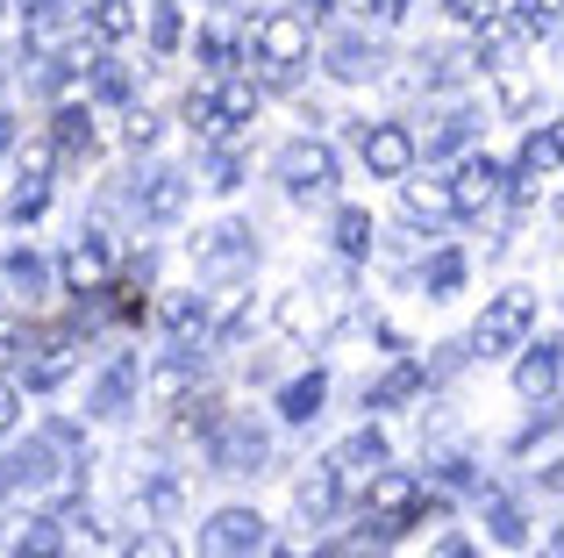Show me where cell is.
<instances>
[{"mask_svg": "<svg viewBox=\"0 0 564 558\" xmlns=\"http://www.w3.org/2000/svg\"><path fill=\"white\" fill-rule=\"evenodd\" d=\"M514 14H522V36H557V8L551 0H522Z\"/></svg>", "mask_w": 564, "mask_h": 558, "instance_id": "27", "label": "cell"}, {"mask_svg": "<svg viewBox=\"0 0 564 558\" xmlns=\"http://www.w3.org/2000/svg\"><path fill=\"white\" fill-rule=\"evenodd\" d=\"M301 516H329L336 508V465H307V480H301Z\"/></svg>", "mask_w": 564, "mask_h": 558, "instance_id": "17", "label": "cell"}, {"mask_svg": "<svg viewBox=\"0 0 564 558\" xmlns=\"http://www.w3.org/2000/svg\"><path fill=\"white\" fill-rule=\"evenodd\" d=\"M551 172H557V129H543V137H529V151H522V186H514V194L536 201L543 186H551Z\"/></svg>", "mask_w": 564, "mask_h": 558, "instance_id": "12", "label": "cell"}, {"mask_svg": "<svg viewBox=\"0 0 564 558\" xmlns=\"http://www.w3.org/2000/svg\"><path fill=\"white\" fill-rule=\"evenodd\" d=\"M315 8H329V0H315Z\"/></svg>", "mask_w": 564, "mask_h": 558, "instance_id": "43", "label": "cell"}, {"mask_svg": "<svg viewBox=\"0 0 564 558\" xmlns=\"http://www.w3.org/2000/svg\"><path fill=\"white\" fill-rule=\"evenodd\" d=\"M14 551L22 558H57L65 551V530H57V523H22V530H14Z\"/></svg>", "mask_w": 564, "mask_h": 558, "instance_id": "21", "label": "cell"}, {"mask_svg": "<svg viewBox=\"0 0 564 558\" xmlns=\"http://www.w3.org/2000/svg\"><path fill=\"white\" fill-rule=\"evenodd\" d=\"M250 51H258V65H264V72H293L307 51H315V36H307L301 14H264L258 36H250Z\"/></svg>", "mask_w": 564, "mask_h": 558, "instance_id": "3", "label": "cell"}, {"mask_svg": "<svg viewBox=\"0 0 564 558\" xmlns=\"http://www.w3.org/2000/svg\"><path fill=\"white\" fill-rule=\"evenodd\" d=\"M100 72V94H108V100H129V72L122 65H94Z\"/></svg>", "mask_w": 564, "mask_h": 558, "instance_id": "37", "label": "cell"}, {"mask_svg": "<svg viewBox=\"0 0 564 558\" xmlns=\"http://www.w3.org/2000/svg\"><path fill=\"white\" fill-rule=\"evenodd\" d=\"M14 416H22V387H14V379H0V437L14 430Z\"/></svg>", "mask_w": 564, "mask_h": 558, "instance_id": "34", "label": "cell"}, {"mask_svg": "<svg viewBox=\"0 0 564 558\" xmlns=\"http://www.w3.org/2000/svg\"><path fill=\"white\" fill-rule=\"evenodd\" d=\"M557 387V344H543V351H529V365H522V394L536 401V394H551Z\"/></svg>", "mask_w": 564, "mask_h": 558, "instance_id": "24", "label": "cell"}, {"mask_svg": "<svg viewBox=\"0 0 564 558\" xmlns=\"http://www.w3.org/2000/svg\"><path fill=\"white\" fill-rule=\"evenodd\" d=\"M158 315H165L172 336H193L207 322V301H200V293H165V308H158Z\"/></svg>", "mask_w": 564, "mask_h": 558, "instance_id": "20", "label": "cell"}, {"mask_svg": "<svg viewBox=\"0 0 564 558\" xmlns=\"http://www.w3.org/2000/svg\"><path fill=\"white\" fill-rule=\"evenodd\" d=\"M336 244H344V258H365V251H372V215L344 208V215H336Z\"/></svg>", "mask_w": 564, "mask_h": 558, "instance_id": "23", "label": "cell"}, {"mask_svg": "<svg viewBox=\"0 0 564 558\" xmlns=\"http://www.w3.org/2000/svg\"><path fill=\"white\" fill-rule=\"evenodd\" d=\"M143 502H151L158 516H172V508L186 502V487H180V480H151V487H143Z\"/></svg>", "mask_w": 564, "mask_h": 558, "instance_id": "32", "label": "cell"}, {"mask_svg": "<svg viewBox=\"0 0 564 558\" xmlns=\"http://www.w3.org/2000/svg\"><path fill=\"white\" fill-rule=\"evenodd\" d=\"M258 266V244H250V229H215V244L200 251V279H243Z\"/></svg>", "mask_w": 564, "mask_h": 558, "instance_id": "8", "label": "cell"}, {"mask_svg": "<svg viewBox=\"0 0 564 558\" xmlns=\"http://www.w3.org/2000/svg\"><path fill=\"white\" fill-rule=\"evenodd\" d=\"M8 272H14V279H22V287H29V293H36V279H43V266H36V258H29V251H22V258H14V266H8Z\"/></svg>", "mask_w": 564, "mask_h": 558, "instance_id": "39", "label": "cell"}, {"mask_svg": "<svg viewBox=\"0 0 564 558\" xmlns=\"http://www.w3.org/2000/svg\"><path fill=\"white\" fill-rule=\"evenodd\" d=\"M72 365H79V351H72L65 336H57V344H43V351H36V365H29V387H57V379H65Z\"/></svg>", "mask_w": 564, "mask_h": 558, "instance_id": "18", "label": "cell"}, {"mask_svg": "<svg viewBox=\"0 0 564 558\" xmlns=\"http://www.w3.org/2000/svg\"><path fill=\"white\" fill-rule=\"evenodd\" d=\"M100 279H108V244H94V237L72 244V251H65V287L72 293H94Z\"/></svg>", "mask_w": 564, "mask_h": 558, "instance_id": "13", "label": "cell"}, {"mask_svg": "<svg viewBox=\"0 0 564 558\" xmlns=\"http://www.w3.org/2000/svg\"><path fill=\"white\" fill-rule=\"evenodd\" d=\"M529 322H536V301H529V293H500L479 315V336H471V344H479L486 358H500V351H514L529 336Z\"/></svg>", "mask_w": 564, "mask_h": 558, "instance_id": "4", "label": "cell"}, {"mask_svg": "<svg viewBox=\"0 0 564 558\" xmlns=\"http://www.w3.org/2000/svg\"><path fill=\"white\" fill-rule=\"evenodd\" d=\"M329 65H336V79H372V72H365V65H372V57H365V43H336Z\"/></svg>", "mask_w": 564, "mask_h": 558, "instance_id": "28", "label": "cell"}, {"mask_svg": "<svg viewBox=\"0 0 564 558\" xmlns=\"http://www.w3.org/2000/svg\"><path fill=\"white\" fill-rule=\"evenodd\" d=\"M51 473H57L51 444H22V451L0 459V494H8V487H51Z\"/></svg>", "mask_w": 564, "mask_h": 558, "instance_id": "11", "label": "cell"}, {"mask_svg": "<svg viewBox=\"0 0 564 558\" xmlns=\"http://www.w3.org/2000/svg\"><path fill=\"white\" fill-rule=\"evenodd\" d=\"M86 129H94V122H86V108H57V151H79Z\"/></svg>", "mask_w": 564, "mask_h": 558, "instance_id": "30", "label": "cell"}, {"mask_svg": "<svg viewBox=\"0 0 564 558\" xmlns=\"http://www.w3.org/2000/svg\"><path fill=\"white\" fill-rule=\"evenodd\" d=\"M129 387H137V365H108V379H100V394H94V416H122Z\"/></svg>", "mask_w": 564, "mask_h": 558, "instance_id": "22", "label": "cell"}, {"mask_svg": "<svg viewBox=\"0 0 564 558\" xmlns=\"http://www.w3.org/2000/svg\"><path fill=\"white\" fill-rule=\"evenodd\" d=\"M279 558H293V551H279Z\"/></svg>", "mask_w": 564, "mask_h": 558, "instance_id": "44", "label": "cell"}, {"mask_svg": "<svg viewBox=\"0 0 564 558\" xmlns=\"http://www.w3.org/2000/svg\"><path fill=\"white\" fill-rule=\"evenodd\" d=\"M122 558H180V545H172L165 530H143V537H137V545H129Z\"/></svg>", "mask_w": 564, "mask_h": 558, "instance_id": "33", "label": "cell"}, {"mask_svg": "<svg viewBox=\"0 0 564 558\" xmlns=\"http://www.w3.org/2000/svg\"><path fill=\"white\" fill-rule=\"evenodd\" d=\"M258 115V86L250 79H221L215 94H193L186 100V122L193 129H243Z\"/></svg>", "mask_w": 564, "mask_h": 558, "instance_id": "2", "label": "cell"}, {"mask_svg": "<svg viewBox=\"0 0 564 558\" xmlns=\"http://www.w3.org/2000/svg\"><path fill=\"white\" fill-rule=\"evenodd\" d=\"M365 165H372L379 180H400V172L414 165V137L400 122H372L365 129Z\"/></svg>", "mask_w": 564, "mask_h": 558, "instance_id": "10", "label": "cell"}, {"mask_svg": "<svg viewBox=\"0 0 564 558\" xmlns=\"http://www.w3.org/2000/svg\"><path fill=\"white\" fill-rule=\"evenodd\" d=\"M414 387H422V365H400V373H393V379H386V387L372 394V401H379V408H393V401H408V394H414Z\"/></svg>", "mask_w": 564, "mask_h": 558, "instance_id": "29", "label": "cell"}, {"mask_svg": "<svg viewBox=\"0 0 564 558\" xmlns=\"http://www.w3.org/2000/svg\"><path fill=\"white\" fill-rule=\"evenodd\" d=\"M322 394H329V379H322V373H307V379H293V387H286V394H279V416H293V422H307V416H315V408H322Z\"/></svg>", "mask_w": 564, "mask_h": 558, "instance_id": "19", "label": "cell"}, {"mask_svg": "<svg viewBox=\"0 0 564 558\" xmlns=\"http://www.w3.org/2000/svg\"><path fill=\"white\" fill-rule=\"evenodd\" d=\"M414 516H422V487H414L408 473H379V480H372V502H365L372 537H400Z\"/></svg>", "mask_w": 564, "mask_h": 558, "instance_id": "1", "label": "cell"}, {"mask_svg": "<svg viewBox=\"0 0 564 558\" xmlns=\"http://www.w3.org/2000/svg\"><path fill=\"white\" fill-rule=\"evenodd\" d=\"M408 215H429V223H443V215H451V194H443V186H408Z\"/></svg>", "mask_w": 564, "mask_h": 558, "instance_id": "26", "label": "cell"}, {"mask_svg": "<svg viewBox=\"0 0 564 558\" xmlns=\"http://www.w3.org/2000/svg\"><path fill=\"white\" fill-rule=\"evenodd\" d=\"M258 551H264V516H250V508H221L200 530V558H258Z\"/></svg>", "mask_w": 564, "mask_h": 558, "instance_id": "5", "label": "cell"}, {"mask_svg": "<svg viewBox=\"0 0 564 558\" xmlns=\"http://www.w3.org/2000/svg\"><path fill=\"white\" fill-rule=\"evenodd\" d=\"M494 537H500V545H522V537H529V523L514 516V508H500V516H494Z\"/></svg>", "mask_w": 564, "mask_h": 558, "instance_id": "35", "label": "cell"}, {"mask_svg": "<svg viewBox=\"0 0 564 558\" xmlns=\"http://www.w3.org/2000/svg\"><path fill=\"white\" fill-rule=\"evenodd\" d=\"M8 143H14V115H0V151H8Z\"/></svg>", "mask_w": 564, "mask_h": 558, "instance_id": "42", "label": "cell"}, {"mask_svg": "<svg viewBox=\"0 0 564 558\" xmlns=\"http://www.w3.org/2000/svg\"><path fill=\"white\" fill-rule=\"evenodd\" d=\"M443 8H451V22L479 29V22H494V14H500V0H443Z\"/></svg>", "mask_w": 564, "mask_h": 558, "instance_id": "31", "label": "cell"}, {"mask_svg": "<svg viewBox=\"0 0 564 558\" xmlns=\"http://www.w3.org/2000/svg\"><path fill=\"white\" fill-rule=\"evenodd\" d=\"M186 194H193L186 172H158L151 194H143V215H151V223H180V215H186Z\"/></svg>", "mask_w": 564, "mask_h": 558, "instance_id": "14", "label": "cell"}, {"mask_svg": "<svg viewBox=\"0 0 564 558\" xmlns=\"http://www.w3.org/2000/svg\"><path fill=\"white\" fill-rule=\"evenodd\" d=\"M129 143H137V151H143V143H158V122H151V115H129Z\"/></svg>", "mask_w": 564, "mask_h": 558, "instance_id": "38", "label": "cell"}, {"mask_svg": "<svg viewBox=\"0 0 564 558\" xmlns=\"http://www.w3.org/2000/svg\"><path fill=\"white\" fill-rule=\"evenodd\" d=\"M43 172H51V143H36V151L22 158V186H43Z\"/></svg>", "mask_w": 564, "mask_h": 558, "instance_id": "36", "label": "cell"}, {"mask_svg": "<svg viewBox=\"0 0 564 558\" xmlns=\"http://www.w3.org/2000/svg\"><path fill=\"white\" fill-rule=\"evenodd\" d=\"M279 180H286L293 194H322V186H336L329 143H286V151H279Z\"/></svg>", "mask_w": 564, "mask_h": 558, "instance_id": "6", "label": "cell"}, {"mask_svg": "<svg viewBox=\"0 0 564 558\" xmlns=\"http://www.w3.org/2000/svg\"><path fill=\"white\" fill-rule=\"evenodd\" d=\"M258 465H264V437L250 430V422H221L215 430V473L243 480V473H258Z\"/></svg>", "mask_w": 564, "mask_h": 558, "instance_id": "9", "label": "cell"}, {"mask_svg": "<svg viewBox=\"0 0 564 558\" xmlns=\"http://www.w3.org/2000/svg\"><path fill=\"white\" fill-rule=\"evenodd\" d=\"M457 272H465V266H457V258H451V251H443V258H436V287H443V293H451V287H457Z\"/></svg>", "mask_w": 564, "mask_h": 558, "instance_id": "40", "label": "cell"}, {"mask_svg": "<svg viewBox=\"0 0 564 558\" xmlns=\"http://www.w3.org/2000/svg\"><path fill=\"white\" fill-rule=\"evenodd\" d=\"M14 351H22V330H0V365H8Z\"/></svg>", "mask_w": 564, "mask_h": 558, "instance_id": "41", "label": "cell"}, {"mask_svg": "<svg viewBox=\"0 0 564 558\" xmlns=\"http://www.w3.org/2000/svg\"><path fill=\"white\" fill-rule=\"evenodd\" d=\"M193 379H200V358H172V365H158V373H151V401H186V387H193Z\"/></svg>", "mask_w": 564, "mask_h": 558, "instance_id": "16", "label": "cell"}, {"mask_svg": "<svg viewBox=\"0 0 564 558\" xmlns=\"http://www.w3.org/2000/svg\"><path fill=\"white\" fill-rule=\"evenodd\" d=\"M344 465H386V437H379V430H358V437L344 444Z\"/></svg>", "mask_w": 564, "mask_h": 558, "instance_id": "25", "label": "cell"}, {"mask_svg": "<svg viewBox=\"0 0 564 558\" xmlns=\"http://www.w3.org/2000/svg\"><path fill=\"white\" fill-rule=\"evenodd\" d=\"M86 14H94L100 43H129V36H137V8H129V0H94Z\"/></svg>", "mask_w": 564, "mask_h": 558, "instance_id": "15", "label": "cell"}, {"mask_svg": "<svg viewBox=\"0 0 564 558\" xmlns=\"http://www.w3.org/2000/svg\"><path fill=\"white\" fill-rule=\"evenodd\" d=\"M500 201V165L494 158H471V165H457L451 180V215H486Z\"/></svg>", "mask_w": 564, "mask_h": 558, "instance_id": "7", "label": "cell"}]
</instances>
